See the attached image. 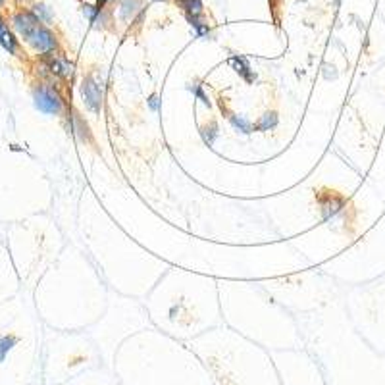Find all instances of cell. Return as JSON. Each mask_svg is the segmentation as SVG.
Listing matches in <instances>:
<instances>
[{"label": "cell", "mask_w": 385, "mask_h": 385, "mask_svg": "<svg viewBox=\"0 0 385 385\" xmlns=\"http://www.w3.org/2000/svg\"><path fill=\"white\" fill-rule=\"evenodd\" d=\"M121 385H214L199 366L181 368L177 372H160L147 366L124 364L119 370Z\"/></svg>", "instance_id": "cell-1"}, {"label": "cell", "mask_w": 385, "mask_h": 385, "mask_svg": "<svg viewBox=\"0 0 385 385\" xmlns=\"http://www.w3.org/2000/svg\"><path fill=\"white\" fill-rule=\"evenodd\" d=\"M28 43L33 46L35 50L43 52V55H48V52H52V50L56 48L55 35H52L43 23H39V28L31 33V37L28 39Z\"/></svg>", "instance_id": "cell-2"}, {"label": "cell", "mask_w": 385, "mask_h": 385, "mask_svg": "<svg viewBox=\"0 0 385 385\" xmlns=\"http://www.w3.org/2000/svg\"><path fill=\"white\" fill-rule=\"evenodd\" d=\"M35 106L41 112H45V114H58L60 108H62L58 95L52 89H48V87H39L35 91Z\"/></svg>", "instance_id": "cell-3"}, {"label": "cell", "mask_w": 385, "mask_h": 385, "mask_svg": "<svg viewBox=\"0 0 385 385\" xmlns=\"http://www.w3.org/2000/svg\"><path fill=\"white\" fill-rule=\"evenodd\" d=\"M83 99H85V104H87V108L91 112L101 110L102 87L95 81L92 75H89V77L83 81Z\"/></svg>", "instance_id": "cell-4"}, {"label": "cell", "mask_w": 385, "mask_h": 385, "mask_svg": "<svg viewBox=\"0 0 385 385\" xmlns=\"http://www.w3.org/2000/svg\"><path fill=\"white\" fill-rule=\"evenodd\" d=\"M62 385H121L119 379L110 376H104V374H92V376H83L70 379Z\"/></svg>", "instance_id": "cell-5"}, {"label": "cell", "mask_w": 385, "mask_h": 385, "mask_svg": "<svg viewBox=\"0 0 385 385\" xmlns=\"http://www.w3.org/2000/svg\"><path fill=\"white\" fill-rule=\"evenodd\" d=\"M48 70L52 74L60 75V77H72V74H74V66L64 58H60V56H55V58L48 60Z\"/></svg>", "instance_id": "cell-6"}, {"label": "cell", "mask_w": 385, "mask_h": 385, "mask_svg": "<svg viewBox=\"0 0 385 385\" xmlns=\"http://www.w3.org/2000/svg\"><path fill=\"white\" fill-rule=\"evenodd\" d=\"M0 45L4 46L10 55H16V52H18V41L14 39V35L10 33L6 26L0 28Z\"/></svg>", "instance_id": "cell-7"}, {"label": "cell", "mask_w": 385, "mask_h": 385, "mask_svg": "<svg viewBox=\"0 0 385 385\" xmlns=\"http://www.w3.org/2000/svg\"><path fill=\"white\" fill-rule=\"evenodd\" d=\"M230 64L235 66V72L243 75V77H245L247 81H253V79H255V75L248 72L250 68H248L247 60H245V58H231Z\"/></svg>", "instance_id": "cell-8"}, {"label": "cell", "mask_w": 385, "mask_h": 385, "mask_svg": "<svg viewBox=\"0 0 385 385\" xmlns=\"http://www.w3.org/2000/svg\"><path fill=\"white\" fill-rule=\"evenodd\" d=\"M177 4L185 10L187 16H199L202 12L201 0H177Z\"/></svg>", "instance_id": "cell-9"}, {"label": "cell", "mask_w": 385, "mask_h": 385, "mask_svg": "<svg viewBox=\"0 0 385 385\" xmlns=\"http://www.w3.org/2000/svg\"><path fill=\"white\" fill-rule=\"evenodd\" d=\"M231 121H233V126H235L239 131H243V133H250V131H253V126H250L245 118H241V116H233Z\"/></svg>", "instance_id": "cell-10"}, {"label": "cell", "mask_w": 385, "mask_h": 385, "mask_svg": "<svg viewBox=\"0 0 385 385\" xmlns=\"http://www.w3.org/2000/svg\"><path fill=\"white\" fill-rule=\"evenodd\" d=\"M33 16L39 19V21H50V12H48V8L46 6H35L33 8Z\"/></svg>", "instance_id": "cell-11"}, {"label": "cell", "mask_w": 385, "mask_h": 385, "mask_svg": "<svg viewBox=\"0 0 385 385\" xmlns=\"http://www.w3.org/2000/svg\"><path fill=\"white\" fill-rule=\"evenodd\" d=\"M275 124H277V118H275V114H266L262 121L258 124V129H270V128H275Z\"/></svg>", "instance_id": "cell-12"}, {"label": "cell", "mask_w": 385, "mask_h": 385, "mask_svg": "<svg viewBox=\"0 0 385 385\" xmlns=\"http://www.w3.org/2000/svg\"><path fill=\"white\" fill-rule=\"evenodd\" d=\"M202 137H204V141L210 145V143H214V137H216V128L214 126H210V129L204 128L202 129Z\"/></svg>", "instance_id": "cell-13"}, {"label": "cell", "mask_w": 385, "mask_h": 385, "mask_svg": "<svg viewBox=\"0 0 385 385\" xmlns=\"http://www.w3.org/2000/svg\"><path fill=\"white\" fill-rule=\"evenodd\" d=\"M150 106L156 110V106H158V102H156V97H150Z\"/></svg>", "instance_id": "cell-14"}, {"label": "cell", "mask_w": 385, "mask_h": 385, "mask_svg": "<svg viewBox=\"0 0 385 385\" xmlns=\"http://www.w3.org/2000/svg\"><path fill=\"white\" fill-rule=\"evenodd\" d=\"M106 2H108V0H99V6H101V8H102V6H104Z\"/></svg>", "instance_id": "cell-15"}, {"label": "cell", "mask_w": 385, "mask_h": 385, "mask_svg": "<svg viewBox=\"0 0 385 385\" xmlns=\"http://www.w3.org/2000/svg\"><path fill=\"white\" fill-rule=\"evenodd\" d=\"M2 4H4V0H0V6H2Z\"/></svg>", "instance_id": "cell-16"}]
</instances>
